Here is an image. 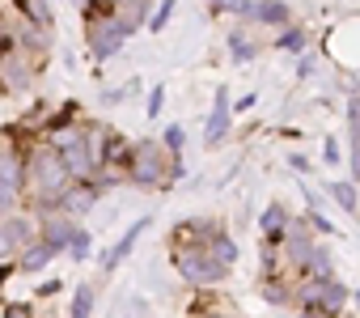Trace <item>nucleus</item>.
Wrapping results in <instances>:
<instances>
[{
  "mask_svg": "<svg viewBox=\"0 0 360 318\" xmlns=\"http://www.w3.org/2000/svg\"><path fill=\"white\" fill-rule=\"evenodd\" d=\"M347 297H352V288L339 284L335 276H326V280L301 276L292 284V301L301 305V314H314V318H339L347 310Z\"/></svg>",
  "mask_w": 360,
  "mask_h": 318,
  "instance_id": "1",
  "label": "nucleus"
},
{
  "mask_svg": "<svg viewBox=\"0 0 360 318\" xmlns=\"http://www.w3.org/2000/svg\"><path fill=\"white\" fill-rule=\"evenodd\" d=\"M169 263H174V272L183 276L191 288H212V284L229 280V272L217 267L208 259V250H200V246H169Z\"/></svg>",
  "mask_w": 360,
  "mask_h": 318,
  "instance_id": "2",
  "label": "nucleus"
},
{
  "mask_svg": "<svg viewBox=\"0 0 360 318\" xmlns=\"http://www.w3.org/2000/svg\"><path fill=\"white\" fill-rule=\"evenodd\" d=\"M123 179L131 187H161L165 183V148L157 140H140L136 148H127Z\"/></svg>",
  "mask_w": 360,
  "mask_h": 318,
  "instance_id": "3",
  "label": "nucleus"
},
{
  "mask_svg": "<svg viewBox=\"0 0 360 318\" xmlns=\"http://www.w3.org/2000/svg\"><path fill=\"white\" fill-rule=\"evenodd\" d=\"M148 225H153V217H136V221L123 229V238H119L110 250H102V255H98V263H102V276H115V272L127 263V255L136 250V242L144 238V229H148Z\"/></svg>",
  "mask_w": 360,
  "mask_h": 318,
  "instance_id": "4",
  "label": "nucleus"
},
{
  "mask_svg": "<svg viewBox=\"0 0 360 318\" xmlns=\"http://www.w3.org/2000/svg\"><path fill=\"white\" fill-rule=\"evenodd\" d=\"M81 225L77 221H68L64 212H47V217H39V242L43 246H51L56 255H64L68 250V242H72V234H77Z\"/></svg>",
  "mask_w": 360,
  "mask_h": 318,
  "instance_id": "5",
  "label": "nucleus"
},
{
  "mask_svg": "<svg viewBox=\"0 0 360 318\" xmlns=\"http://www.w3.org/2000/svg\"><path fill=\"white\" fill-rule=\"evenodd\" d=\"M123 39H127V34H123V26H119L115 18H106V22H94V26H89V47H94V56H98V60H110V56L123 47Z\"/></svg>",
  "mask_w": 360,
  "mask_h": 318,
  "instance_id": "6",
  "label": "nucleus"
},
{
  "mask_svg": "<svg viewBox=\"0 0 360 318\" xmlns=\"http://www.w3.org/2000/svg\"><path fill=\"white\" fill-rule=\"evenodd\" d=\"M94 204H98V191H94V183H72V187L60 196L56 212H64L68 221H81L85 212H94Z\"/></svg>",
  "mask_w": 360,
  "mask_h": 318,
  "instance_id": "7",
  "label": "nucleus"
},
{
  "mask_svg": "<svg viewBox=\"0 0 360 318\" xmlns=\"http://www.w3.org/2000/svg\"><path fill=\"white\" fill-rule=\"evenodd\" d=\"M0 225H5V234H9V246H13V255L39 242V217L13 212V217H5V221H0Z\"/></svg>",
  "mask_w": 360,
  "mask_h": 318,
  "instance_id": "8",
  "label": "nucleus"
},
{
  "mask_svg": "<svg viewBox=\"0 0 360 318\" xmlns=\"http://www.w3.org/2000/svg\"><path fill=\"white\" fill-rule=\"evenodd\" d=\"M288 225H292L288 208H284V204H267V208H263V217H259L263 246H280V242H284V234H288Z\"/></svg>",
  "mask_w": 360,
  "mask_h": 318,
  "instance_id": "9",
  "label": "nucleus"
},
{
  "mask_svg": "<svg viewBox=\"0 0 360 318\" xmlns=\"http://www.w3.org/2000/svg\"><path fill=\"white\" fill-rule=\"evenodd\" d=\"M0 183L13 191H26V157L18 148H0Z\"/></svg>",
  "mask_w": 360,
  "mask_h": 318,
  "instance_id": "10",
  "label": "nucleus"
},
{
  "mask_svg": "<svg viewBox=\"0 0 360 318\" xmlns=\"http://www.w3.org/2000/svg\"><path fill=\"white\" fill-rule=\"evenodd\" d=\"M13 259H18V263H13V272H22V276H39V272L56 259V250H51V246H43V242H34V246L18 250Z\"/></svg>",
  "mask_w": 360,
  "mask_h": 318,
  "instance_id": "11",
  "label": "nucleus"
},
{
  "mask_svg": "<svg viewBox=\"0 0 360 318\" xmlns=\"http://www.w3.org/2000/svg\"><path fill=\"white\" fill-rule=\"evenodd\" d=\"M204 250H208V259H212L217 267L233 272V263H238V242H233V238H229L225 229H217V234L208 238V246H204Z\"/></svg>",
  "mask_w": 360,
  "mask_h": 318,
  "instance_id": "12",
  "label": "nucleus"
},
{
  "mask_svg": "<svg viewBox=\"0 0 360 318\" xmlns=\"http://www.w3.org/2000/svg\"><path fill=\"white\" fill-rule=\"evenodd\" d=\"M225 136H229V94L221 89V94H217V102H212V119H208V144L217 148Z\"/></svg>",
  "mask_w": 360,
  "mask_h": 318,
  "instance_id": "13",
  "label": "nucleus"
},
{
  "mask_svg": "<svg viewBox=\"0 0 360 318\" xmlns=\"http://www.w3.org/2000/svg\"><path fill=\"white\" fill-rule=\"evenodd\" d=\"M263 301L267 305H288L292 301V280L280 272V276H263Z\"/></svg>",
  "mask_w": 360,
  "mask_h": 318,
  "instance_id": "14",
  "label": "nucleus"
},
{
  "mask_svg": "<svg viewBox=\"0 0 360 318\" xmlns=\"http://www.w3.org/2000/svg\"><path fill=\"white\" fill-rule=\"evenodd\" d=\"M94 301H98V284H77V293H72V305H68V318H89L94 314Z\"/></svg>",
  "mask_w": 360,
  "mask_h": 318,
  "instance_id": "15",
  "label": "nucleus"
},
{
  "mask_svg": "<svg viewBox=\"0 0 360 318\" xmlns=\"http://www.w3.org/2000/svg\"><path fill=\"white\" fill-rule=\"evenodd\" d=\"M255 18L267 22V26H288L292 22V9L284 5V0H263V5H255Z\"/></svg>",
  "mask_w": 360,
  "mask_h": 318,
  "instance_id": "16",
  "label": "nucleus"
},
{
  "mask_svg": "<svg viewBox=\"0 0 360 318\" xmlns=\"http://www.w3.org/2000/svg\"><path fill=\"white\" fill-rule=\"evenodd\" d=\"M330 200L343 208V212H360V196H356V183H330Z\"/></svg>",
  "mask_w": 360,
  "mask_h": 318,
  "instance_id": "17",
  "label": "nucleus"
},
{
  "mask_svg": "<svg viewBox=\"0 0 360 318\" xmlns=\"http://www.w3.org/2000/svg\"><path fill=\"white\" fill-rule=\"evenodd\" d=\"M89 246H94V234H89V229H77V234H72V242H68V250H64V255H68V259H72V263H85V259H89Z\"/></svg>",
  "mask_w": 360,
  "mask_h": 318,
  "instance_id": "18",
  "label": "nucleus"
},
{
  "mask_svg": "<svg viewBox=\"0 0 360 318\" xmlns=\"http://www.w3.org/2000/svg\"><path fill=\"white\" fill-rule=\"evenodd\" d=\"M13 212H22V191H13V187L0 183V221L13 217Z\"/></svg>",
  "mask_w": 360,
  "mask_h": 318,
  "instance_id": "19",
  "label": "nucleus"
},
{
  "mask_svg": "<svg viewBox=\"0 0 360 318\" xmlns=\"http://www.w3.org/2000/svg\"><path fill=\"white\" fill-rule=\"evenodd\" d=\"M305 225H309L314 234H322V238H330V234H335V221H326L318 208H314V212H305Z\"/></svg>",
  "mask_w": 360,
  "mask_h": 318,
  "instance_id": "20",
  "label": "nucleus"
},
{
  "mask_svg": "<svg viewBox=\"0 0 360 318\" xmlns=\"http://www.w3.org/2000/svg\"><path fill=\"white\" fill-rule=\"evenodd\" d=\"M169 13H174V0H161L157 13H153V22H148V30H153V34H161V30H165V22H169Z\"/></svg>",
  "mask_w": 360,
  "mask_h": 318,
  "instance_id": "21",
  "label": "nucleus"
},
{
  "mask_svg": "<svg viewBox=\"0 0 360 318\" xmlns=\"http://www.w3.org/2000/svg\"><path fill=\"white\" fill-rule=\"evenodd\" d=\"M183 127H165V144L161 148H169V157H183Z\"/></svg>",
  "mask_w": 360,
  "mask_h": 318,
  "instance_id": "22",
  "label": "nucleus"
},
{
  "mask_svg": "<svg viewBox=\"0 0 360 318\" xmlns=\"http://www.w3.org/2000/svg\"><path fill=\"white\" fill-rule=\"evenodd\" d=\"M0 318H34V305L30 301H9L5 310H0Z\"/></svg>",
  "mask_w": 360,
  "mask_h": 318,
  "instance_id": "23",
  "label": "nucleus"
},
{
  "mask_svg": "<svg viewBox=\"0 0 360 318\" xmlns=\"http://www.w3.org/2000/svg\"><path fill=\"white\" fill-rule=\"evenodd\" d=\"M280 47H292V51H297V47H305V30H301V26L284 30V34H280Z\"/></svg>",
  "mask_w": 360,
  "mask_h": 318,
  "instance_id": "24",
  "label": "nucleus"
},
{
  "mask_svg": "<svg viewBox=\"0 0 360 318\" xmlns=\"http://www.w3.org/2000/svg\"><path fill=\"white\" fill-rule=\"evenodd\" d=\"M229 51H233L238 60H250V56H255V47H250V43H246L242 34H233V39H229Z\"/></svg>",
  "mask_w": 360,
  "mask_h": 318,
  "instance_id": "25",
  "label": "nucleus"
},
{
  "mask_svg": "<svg viewBox=\"0 0 360 318\" xmlns=\"http://www.w3.org/2000/svg\"><path fill=\"white\" fill-rule=\"evenodd\" d=\"M161 98H165V85H153V94H148V119L161 115Z\"/></svg>",
  "mask_w": 360,
  "mask_h": 318,
  "instance_id": "26",
  "label": "nucleus"
},
{
  "mask_svg": "<svg viewBox=\"0 0 360 318\" xmlns=\"http://www.w3.org/2000/svg\"><path fill=\"white\" fill-rule=\"evenodd\" d=\"M322 153H326V162H339V153H343V148H339V140H335V136H326Z\"/></svg>",
  "mask_w": 360,
  "mask_h": 318,
  "instance_id": "27",
  "label": "nucleus"
},
{
  "mask_svg": "<svg viewBox=\"0 0 360 318\" xmlns=\"http://www.w3.org/2000/svg\"><path fill=\"white\" fill-rule=\"evenodd\" d=\"M127 89H131V85H123V89H110V94H102V102H106V106H115V102H123V98H127Z\"/></svg>",
  "mask_w": 360,
  "mask_h": 318,
  "instance_id": "28",
  "label": "nucleus"
},
{
  "mask_svg": "<svg viewBox=\"0 0 360 318\" xmlns=\"http://www.w3.org/2000/svg\"><path fill=\"white\" fill-rule=\"evenodd\" d=\"M288 166H292L297 174H309V162H305V157H301V153H292V157H288Z\"/></svg>",
  "mask_w": 360,
  "mask_h": 318,
  "instance_id": "29",
  "label": "nucleus"
},
{
  "mask_svg": "<svg viewBox=\"0 0 360 318\" xmlns=\"http://www.w3.org/2000/svg\"><path fill=\"white\" fill-rule=\"evenodd\" d=\"M13 255V246H9V234H5V225H0V259H9Z\"/></svg>",
  "mask_w": 360,
  "mask_h": 318,
  "instance_id": "30",
  "label": "nucleus"
},
{
  "mask_svg": "<svg viewBox=\"0 0 360 318\" xmlns=\"http://www.w3.org/2000/svg\"><path fill=\"white\" fill-rule=\"evenodd\" d=\"M200 318H229V314H225V310H204Z\"/></svg>",
  "mask_w": 360,
  "mask_h": 318,
  "instance_id": "31",
  "label": "nucleus"
},
{
  "mask_svg": "<svg viewBox=\"0 0 360 318\" xmlns=\"http://www.w3.org/2000/svg\"><path fill=\"white\" fill-rule=\"evenodd\" d=\"M347 301H356V310H360V293H352V297H347Z\"/></svg>",
  "mask_w": 360,
  "mask_h": 318,
  "instance_id": "32",
  "label": "nucleus"
},
{
  "mask_svg": "<svg viewBox=\"0 0 360 318\" xmlns=\"http://www.w3.org/2000/svg\"><path fill=\"white\" fill-rule=\"evenodd\" d=\"M356 196H360V179H356Z\"/></svg>",
  "mask_w": 360,
  "mask_h": 318,
  "instance_id": "33",
  "label": "nucleus"
},
{
  "mask_svg": "<svg viewBox=\"0 0 360 318\" xmlns=\"http://www.w3.org/2000/svg\"><path fill=\"white\" fill-rule=\"evenodd\" d=\"M212 5H217V0H212Z\"/></svg>",
  "mask_w": 360,
  "mask_h": 318,
  "instance_id": "34",
  "label": "nucleus"
}]
</instances>
